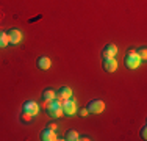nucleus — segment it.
<instances>
[{
    "mask_svg": "<svg viewBox=\"0 0 147 141\" xmlns=\"http://www.w3.org/2000/svg\"><path fill=\"white\" fill-rule=\"evenodd\" d=\"M78 113H80V116H86V115H88V108H82Z\"/></svg>",
    "mask_w": 147,
    "mask_h": 141,
    "instance_id": "f3484780",
    "label": "nucleus"
},
{
    "mask_svg": "<svg viewBox=\"0 0 147 141\" xmlns=\"http://www.w3.org/2000/svg\"><path fill=\"white\" fill-rule=\"evenodd\" d=\"M31 119V115H28V113H24L22 115V121H30Z\"/></svg>",
    "mask_w": 147,
    "mask_h": 141,
    "instance_id": "dca6fc26",
    "label": "nucleus"
},
{
    "mask_svg": "<svg viewBox=\"0 0 147 141\" xmlns=\"http://www.w3.org/2000/svg\"><path fill=\"white\" fill-rule=\"evenodd\" d=\"M78 140H82V141H86V140H89L88 136H78Z\"/></svg>",
    "mask_w": 147,
    "mask_h": 141,
    "instance_id": "aec40b11",
    "label": "nucleus"
},
{
    "mask_svg": "<svg viewBox=\"0 0 147 141\" xmlns=\"http://www.w3.org/2000/svg\"><path fill=\"white\" fill-rule=\"evenodd\" d=\"M50 66H52V61H50V58H47V56H41V58H38V68L39 69H50Z\"/></svg>",
    "mask_w": 147,
    "mask_h": 141,
    "instance_id": "9d476101",
    "label": "nucleus"
},
{
    "mask_svg": "<svg viewBox=\"0 0 147 141\" xmlns=\"http://www.w3.org/2000/svg\"><path fill=\"white\" fill-rule=\"evenodd\" d=\"M47 111L50 115V118H59L63 115V102L58 100L57 97L53 100L47 102Z\"/></svg>",
    "mask_w": 147,
    "mask_h": 141,
    "instance_id": "f257e3e1",
    "label": "nucleus"
},
{
    "mask_svg": "<svg viewBox=\"0 0 147 141\" xmlns=\"http://www.w3.org/2000/svg\"><path fill=\"white\" fill-rule=\"evenodd\" d=\"M141 61L142 60L139 58V55L136 54L135 49H131V50L125 55V66H127L128 69H136L139 64H141Z\"/></svg>",
    "mask_w": 147,
    "mask_h": 141,
    "instance_id": "f03ea898",
    "label": "nucleus"
},
{
    "mask_svg": "<svg viewBox=\"0 0 147 141\" xmlns=\"http://www.w3.org/2000/svg\"><path fill=\"white\" fill-rule=\"evenodd\" d=\"M75 111H77V102L71 100V99H64L63 100V113L67 116H72L75 115Z\"/></svg>",
    "mask_w": 147,
    "mask_h": 141,
    "instance_id": "7ed1b4c3",
    "label": "nucleus"
},
{
    "mask_svg": "<svg viewBox=\"0 0 147 141\" xmlns=\"http://www.w3.org/2000/svg\"><path fill=\"white\" fill-rule=\"evenodd\" d=\"M49 129H52V130H57V124H49Z\"/></svg>",
    "mask_w": 147,
    "mask_h": 141,
    "instance_id": "6ab92c4d",
    "label": "nucleus"
},
{
    "mask_svg": "<svg viewBox=\"0 0 147 141\" xmlns=\"http://www.w3.org/2000/svg\"><path fill=\"white\" fill-rule=\"evenodd\" d=\"M8 38H9V42H11V44H19V42L22 41V33H20L19 30H16V28H13V30L8 31Z\"/></svg>",
    "mask_w": 147,
    "mask_h": 141,
    "instance_id": "6e6552de",
    "label": "nucleus"
},
{
    "mask_svg": "<svg viewBox=\"0 0 147 141\" xmlns=\"http://www.w3.org/2000/svg\"><path fill=\"white\" fill-rule=\"evenodd\" d=\"M103 69L107 72H114L117 69V61L114 58H103Z\"/></svg>",
    "mask_w": 147,
    "mask_h": 141,
    "instance_id": "0eeeda50",
    "label": "nucleus"
},
{
    "mask_svg": "<svg viewBox=\"0 0 147 141\" xmlns=\"http://www.w3.org/2000/svg\"><path fill=\"white\" fill-rule=\"evenodd\" d=\"M41 140L42 141H57V133H55V130L52 129H45L42 133H41Z\"/></svg>",
    "mask_w": 147,
    "mask_h": 141,
    "instance_id": "1a4fd4ad",
    "label": "nucleus"
},
{
    "mask_svg": "<svg viewBox=\"0 0 147 141\" xmlns=\"http://www.w3.org/2000/svg\"><path fill=\"white\" fill-rule=\"evenodd\" d=\"M105 110V104L102 100H91L88 104V111L92 115H100Z\"/></svg>",
    "mask_w": 147,
    "mask_h": 141,
    "instance_id": "20e7f679",
    "label": "nucleus"
},
{
    "mask_svg": "<svg viewBox=\"0 0 147 141\" xmlns=\"http://www.w3.org/2000/svg\"><path fill=\"white\" fill-rule=\"evenodd\" d=\"M146 133H147V129H146V127H142V130H141V136H142V140H146Z\"/></svg>",
    "mask_w": 147,
    "mask_h": 141,
    "instance_id": "a211bd4d",
    "label": "nucleus"
},
{
    "mask_svg": "<svg viewBox=\"0 0 147 141\" xmlns=\"http://www.w3.org/2000/svg\"><path fill=\"white\" fill-rule=\"evenodd\" d=\"M24 113H28V115H31V116L38 115V113H39V105H38L36 102H33V100L25 102V104H24Z\"/></svg>",
    "mask_w": 147,
    "mask_h": 141,
    "instance_id": "423d86ee",
    "label": "nucleus"
},
{
    "mask_svg": "<svg viewBox=\"0 0 147 141\" xmlns=\"http://www.w3.org/2000/svg\"><path fill=\"white\" fill-rule=\"evenodd\" d=\"M71 96H72V89L67 88V86H63L61 89H59V93H58V97L61 99V100H64V99H71Z\"/></svg>",
    "mask_w": 147,
    "mask_h": 141,
    "instance_id": "9b49d317",
    "label": "nucleus"
},
{
    "mask_svg": "<svg viewBox=\"0 0 147 141\" xmlns=\"http://www.w3.org/2000/svg\"><path fill=\"white\" fill-rule=\"evenodd\" d=\"M136 54L139 55V58H141V60H146V58H147V52H146V49H144V47L139 49V50H136Z\"/></svg>",
    "mask_w": 147,
    "mask_h": 141,
    "instance_id": "2eb2a0df",
    "label": "nucleus"
},
{
    "mask_svg": "<svg viewBox=\"0 0 147 141\" xmlns=\"http://www.w3.org/2000/svg\"><path fill=\"white\" fill-rule=\"evenodd\" d=\"M117 54V47H116V44H107L103 47V50H102V56L103 58H114Z\"/></svg>",
    "mask_w": 147,
    "mask_h": 141,
    "instance_id": "39448f33",
    "label": "nucleus"
},
{
    "mask_svg": "<svg viewBox=\"0 0 147 141\" xmlns=\"http://www.w3.org/2000/svg\"><path fill=\"white\" fill-rule=\"evenodd\" d=\"M9 44V38H8V33L0 30V49H5L6 45Z\"/></svg>",
    "mask_w": 147,
    "mask_h": 141,
    "instance_id": "ddd939ff",
    "label": "nucleus"
},
{
    "mask_svg": "<svg viewBox=\"0 0 147 141\" xmlns=\"http://www.w3.org/2000/svg\"><path fill=\"white\" fill-rule=\"evenodd\" d=\"M64 138L67 141H75V140H78V133H77L75 130H67L66 135H64Z\"/></svg>",
    "mask_w": 147,
    "mask_h": 141,
    "instance_id": "4468645a",
    "label": "nucleus"
},
{
    "mask_svg": "<svg viewBox=\"0 0 147 141\" xmlns=\"http://www.w3.org/2000/svg\"><path fill=\"white\" fill-rule=\"evenodd\" d=\"M57 97V94H55V91L53 89H50V88H47V89L42 93V99L45 102H50V100H53V99Z\"/></svg>",
    "mask_w": 147,
    "mask_h": 141,
    "instance_id": "f8f14e48",
    "label": "nucleus"
}]
</instances>
